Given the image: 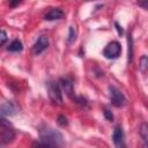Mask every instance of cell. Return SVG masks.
Masks as SVG:
<instances>
[{
  "mask_svg": "<svg viewBox=\"0 0 148 148\" xmlns=\"http://www.w3.org/2000/svg\"><path fill=\"white\" fill-rule=\"evenodd\" d=\"M109 94H110V99L111 103L117 106V108H121L126 104V97L124 96V94L114 86H109Z\"/></svg>",
  "mask_w": 148,
  "mask_h": 148,
  "instance_id": "277c9868",
  "label": "cell"
},
{
  "mask_svg": "<svg viewBox=\"0 0 148 148\" xmlns=\"http://www.w3.org/2000/svg\"><path fill=\"white\" fill-rule=\"evenodd\" d=\"M6 40H7V34H6L5 30H1V32H0V43H1V45H3L6 43Z\"/></svg>",
  "mask_w": 148,
  "mask_h": 148,
  "instance_id": "ac0fdd59",
  "label": "cell"
},
{
  "mask_svg": "<svg viewBox=\"0 0 148 148\" xmlns=\"http://www.w3.org/2000/svg\"><path fill=\"white\" fill-rule=\"evenodd\" d=\"M112 140H113V143H114L116 148H126L124 131H123L121 126H116L114 127L113 134H112Z\"/></svg>",
  "mask_w": 148,
  "mask_h": 148,
  "instance_id": "8992f818",
  "label": "cell"
},
{
  "mask_svg": "<svg viewBox=\"0 0 148 148\" xmlns=\"http://www.w3.org/2000/svg\"><path fill=\"white\" fill-rule=\"evenodd\" d=\"M133 60V39L132 36H128V62Z\"/></svg>",
  "mask_w": 148,
  "mask_h": 148,
  "instance_id": "2e32d148",
  "label": "cell"
},
{
  "mask_svg": "<svg viewBox=\"0 0 148 148\" xmlns=\"http://www.w3.org/2000/svg\"><path fill=\"white\" fill-rule=\"evenodd\" d=\"M15 138V131L12 127V125L5 119H0V141L1 146H6L9 142H12Z\"/></svg>",
  "mask_w": 148,
  "mask_h": 148,
  "instance_id": "7a4b0ae2",
  "label": "cell"
},
{
  "mask_svg": "<svg viewBox=\"0 0 148 148\" xmlns=\"http://www.w3.org/2000/svg\"><path fill=\"white\" fill-rule=\"evenodd\" d=\"M142 148H148V143H146V142H145V145H143V147H142Z\"/></svg>",
  "mask_w": 148,
  "mask_h": 148,
  "instance_id": "603a6c76",
  "label": "cell"
},
{
  "mask_svg": "<svg viewBox=\"0 0 148 148\" xmlns=\"http://www.w3.org/2000/svg\"><path fill=\"white\" fill-rule=\"evenodd\" d=\"M75 39H76V30H75V28H74L73 25H71V27H69V29H68L67 44H68V45L73 44V43L75 42Z\"/></svg>",
  "mask_w": 148,
  "mask_h": 148,
  "instance_id": "5bb4252c",
  "label": "cell"
},
{
  "mask_svg": "<svg viewBox=\"0 0 148 148\" xmlns=\"http://www.w3.org/2000/svg\"><path fill=\"white\" fill-rule=\"evenodd\" d=\"M0 110L2 116H14L17 113V109L12 102H3L1 104Z\"/></svg>",
  "mask_w": 148,
  "mask_h": 148,
  "instance_id": "ba28073f",
  "label": "cell"
},
{
  "mask_svg": "<svg viewBox=\"0 0 148 148\" xmlns=\"http://www.w3.org/2000/svg\"><path fill=\"white\" fill-rule=\"evenodd\" d=\"M8 51H12V52H20L22 51L23 49V45H22V42L18 40V39H14L9 45H8Z\"/></svg>",
  "mask_w": 148,
  "mask_h": 148,
  "instance_id": "8fae6325",
  "label": "cell"
},
{
  "mask_svg": "<svg viewBox=\"0 0 148 148\" xmlns=\"http://www.w3.org/2000/svg\"><path fill=\"white\" fill-rule=\"evenodd\" d=\"M120 53H121V45L116 40L109 43L103 50V54L108 59H116L120 56Z\"/></svg>",
  "mask_w": 148,
  "mask_h": 148,
  "instance_id": "5b68a950",
  "label": "cell"
},
{
  "mask_svg": "<svg viewBox=\"0 0 148 148\" xmlns=\"http://www.w3.org/2000/svg\"><path fill=\"white\" fill-rule=\"evenodd\" d=\"M139 69L142 74H146L148 71V57L147 56H142L140 58V65H139Z\"/></svg>",
  "mask_w": 148,
  "mask_h": 148,
  "instance_id": "4fadbf2b",
  "label": "cell"
},
{
  "mask_svg": "<svg viewBox=\"0 0 148 148\" xmlns=\"http://www.w3.org/2000/svg\"><path fill=\"white\" fill-rule=\"evenodd\" d=\"M47 91H49V96L52 102H54L56 104H59V105L62 104L61 88L58 82H54V81L47 82Z\"/></svg>",
  "mask_w": 148,
  "mask_h": 148,
  "instance_id": "3957f363",
  "label": "cell"
},
{
  "mask_svg": "<svg viewBox=\"0 0 148 148\" xmlns=\"http://www.w3.org/2000/svg\"><path fill=\"white\" fill-rule=\"evenodd\" d=\"M39 138L42 142L52 145V146H57L59 147L62 143V134L49 126H43L39 128Z\"/></svg>",
  "mask_w": 148,
  "mask_h": 148,
  "instance_id": "6da1fadb",
  "label": "cell"
},
{
  "mask_svg": "<svg viewBox=\"0 0 148 148\" xmlns=\"http://www.w3.org/2000/svg\"><path fill=\"white\" fill-rule=\"evenodd\" d=\"M18 3H20L18 1H16V2H10V3H9V6H10V7H14V6H16V5H18Z\"/></svg>",
  "mask_w": 148,
  "mask_h": 148,
  "instance_id": "7402d4cb",
  "label": "cell"
},
{
  "mask_svg": "<svg viewBox=\"0 0 148 148\" xmlns=\"http://www.w3.org/2000/svg\"><path fill=\"white\" fill-rule=\"evenodd\" d=\"M60 87L65 90V92L71 97V98H74L73 97V84H72V82L69 81V80H67V79H60Z\"/></svg>",
  "mask_w": 148,
  "mask_h": 148,
  "instance_id": "30bf717a",
  "label": "cell"
},
{
  "mask_svg": "<svg viewBox=\"0 0 148 148\" xmlns=\"http://www.w3.org/2000/svg\"><path fill=\"white\" fill-rule=\"evenodd\" d=\"M49 45V39L46 36H40L34 44V47H32V51L35 54H40L42 52H44L46 50Z\"/></svg>",
  "mask_w": 148,
  "mask_h": 148,
  "instance_id": "52a82bcc",
  "label": "cell"
},
{
  "mask_svg": "<svg viewBox=\"0 0 148 148\" xmlns=\"http://www.w3.org/2000/svg\"><path fill=\"white\" fill-rule=\"evenodd\" d=\"M114 25H116V28H117V31H118V34H119V35H123V34H124V31H123L121 27L118 24V22H116V23H114Z\"/></svg>",
  "mask_w": 148,
  "mask_h": 148,
  "instance_id": "ffe728a7",
  "label": "cell"
},
{
  "mask_svg": "<svg viewBox=\"0 0 148 148\" xmlns=\"http://www.w3.org/2000/svg\"><path fill=\"white\" fill-rule=\"evenodd\" d=\"M58 124H59L60 126H66V125L68 124V121H67V119H66L65 116L60 114V116L58 117Z\"/></svg>",
  "mask_w": 148,
  "mask_h": 148,
  "instance_id": "e0dca14e",
  "label": "cell"
},
{
  "mask_svg": "<svg viewBox=\"0 0 148 148\" xmlns=\"http://www.w3.org/2000/svg\"><path fill=\"white\" fill-rule=\"evenodd\" d=\"M104 116H105V118H106L109 121H112V120H113V114H112V112H111L110 110L105 109V110H104Z\"/></svg>",
  "mask_w": 148,
  "mask_h": 148,
  "instance_id": "d6986e66",
  "label": "cell"
},
{
  "mask_svg": "<svg viewBox=\"0 0 148 148\" xmlns=\"http://www.w3.org/2000/svg\"><path fill=\"white\" fill-rule=\"evenodd\" d=\"M139 5H140V6H143V7H146V8H148V2H145V3H143V2H139Z\"/></svg>",
  "mask_w": 148,
  "mask_h": 148,
  "instance_id": "44dd1931",
  "label": "cell"
},
{
  "mask_svg": "<svg viewBox=\"0 0 148 148\" xmlns=\"http://www.w3.org/2000/svg\"><path fill=\"white\" fill-rule=\"evenodd\" d=\"M139 133L141 138L145 140L146 143H148V123H142L139 128Z\"/></svg>",
  "mask_w": 148,
  "mask_h": 148,
  "instance_id": "7c38bea8",
  "label": "cell"
},
{
  "mask_svg": "<svg viewBox=\"0 0 148 148\" xmlns=\"http://www.w3.org/2000/svg\"><path fill=\"white\" fill-rule=\"evenodd\" d=\"M31 148H60V147H57V146H52V145H49V143H45V142H34L32 147Z\"/></svg>",
  "mask_w": 148,
  "mask_h": 148,
  "instance_id": "9a60e30c",
  "label": "cell"
},
{
  "mask_svg": "<svg viewBox=\"0 0 148 148\" xmlns=\"http://www.w3.org/2000/svg\"><path fill=\"white\" fill-rule=\"evenodd\" d=\"M64 16V12L59 8H52L50 12H47L44 15V20L46 21H54V20H60Z\"/></svg>",
  "mask_w": 148,
  "mask_h": 148,
  "instance_id": "9c48e42d",
  "label": "cell"
}]
</instances>
